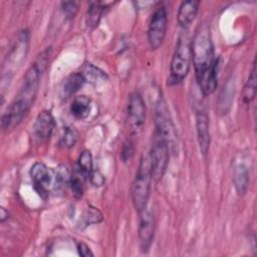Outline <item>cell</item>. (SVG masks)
Returning <instances> with one entry per match:
<instances>
[{"mask_svg":"<svg viewBox=\"0 0 257 257\" xmlns=\"http://www.w3.org/2000/svg\"><path fill=\"white\" fill-rule=\"evenodd\" d=\"M50 55H51V47H47L41 53L38 54L35 61L33 62V65L40 71L41 74L44 73V71L48 66Z\"/></svg>","mask_w":257,"mask_h":257,"instance_id":"cell-24","label":"cell"},{"mask_svg":"<svg viewBox=\"0 0 257 257\" xmlns=\"http://www.w3.org/2000/svg\"><path fill=\"white\" fill-rule=\"evenodd\" d=\"M40 71L32 64L24 76V82L10 105L1 117V126L4 131L17 126L34 103L41 77Z\"/></svg>","mask_w":257,"mask_h":257,"instance_id":"cell-2","label":"cell"},{"mask_svg":"<svg viewBox=\"0 0 257 257\" xmlns=\"http://www.w3.org/2000/svg\"><path fill=\"white\" fill-rule=\"evenodd\" d=\"M134 155V145L131 141H126L124 144H123V147H122V150H121V159L123 162H127L132 159Z\"/></svg>","mask_w":257,"mask_h":257,"instance_id":"cell-27","label":"cell"},{"mask_svg":"<svg viewBox=\"0 0 257 257\" xmlns=\"http://www.w3.org/2000/svg\"><path fill=\"white\" fill-rule=\"evenodd\" d=\"M55 127L53 115L48 110H43L38 113L34 122V135L40 142L47 141Z\"/></svg>","mask_w":257,"mask_h":257,"instance_id":"cell-12","label":"cell"},{"mask_svg":"<svg viewBox=\"0 0 257 257\" xmlns=\"http://www.w3.org/2000/svg\"><path fill=\"white\" fill-rule=\"evenodd\" d=\"M77 141V133L74 127L66 126L64 128V134L62 137V144L66 148H72Z\"/></svg>","mask_w":257,"mask_h":257,"instance_id":"cell-25","label":"cell"},{"mask_svg":"<svg viewBox=\"0 0 257 257\" xmlns=\"http://www.w3.org/2000/svg\"><path fill=\"white\" fill-rule=\"evenodd\" d=\"M84 82H85V79L80 72L70 74L68 77L65 78V80L63 81L60 87V91H59L60 98L64 100L69 98L82 87Z\"/></svg>","mask_w":257,"mask_h":257,"instance_id":"cell-14","label":"cell"},{"mask_svg":"<svg viewBox=\"0 0 257 257\" xmlns=\"http://www.w3.org/2000/svg\"><path fill=\"white\" fill-rule=\"evenodd\" d=\"M54 174V189L57 191L63 190L66 185H69L70 175L67 168L63 165L58 166L55 170H53Z\"/></svg>","mask_w":257,"mask_h":257,"instance_id":"cell-20","label":"cell"},{"mask_svg":"<svg viewBox=\"0 0 257 257\" xmlns=\"http://www.w3.org/2000/svg\"><path fill=\"white\" fill-rule=\"evenodd\" d=\"M191 58L203 95L212 94L218 85L219 59L215 57L214 45L208 28H201L196 33L191 44Z\"/></svg>","mask_w":257,"mask_h":257,"instance_id":"cell-1","label":"cell"},{"mask_svg":"<svg viewBox=\"0 0 257 257\" xmlns=\"http://www.w3.org/2000/svg\"><path fill=\"white\" fill-rule=\"evenodd\" d=\"M76 249L78 251V254L82 257H89V256H93V253L90 251L89 247L83 243V242H78L76 245Z\"/></svg>","mask_w":257,"mask_h":257,"instance_id":"cell-29","label":"cell"},{"mask_svg":"<svg viewBox=\"0 0 257 257\" xmlns=\"http://www.w3.org/2000/svg\"><path fill=\"white\" fill-rule=\"evenodd\" d=\"M199 6L200 2L197 0L183 1L179 7L177 14L178 23L183 27L190 25L197 16Z\"/></svg>","mask_w":257,"mask_h":257,"instance_id":"cell-13","label":"cell"},{"mask_svg":"<svg viewBox=\"0 0 257 257\" xmlns=\"http://www.w3.org/2000/svg\"><path fill=\"white\" fill-rule=\"evenodd\" d=\"M93 167V162H92V156L91 153L87 150L83 151L79 158H78V169L83 175V177H89Z\"/></svg>","mask_w":257,"mask_h":257,"instance_id":"cell-21","label":"cell"},{"mask_svg":"<svg viewBox=\"0 0 257 257\" xmlns=\"http://www.w3.org/2000/svg\"><path fill=\"white\" fill-rule=\"evenodd\" d=\"M140 226H139V240L140 246L143 252H148L153 239L155 232V219L154 215L147 208L140 213Z\"/></svg>","mask_w":257,"mask_h":257,"instance_id":"cell-10","label":"cell"},{"mask_svg":"<svg viewBox=\"0 0 257 257\" xmlns=\"http://www.w3.org/2000/svg\"><path fill=\"white\" fill-rule=\"evenodd\" d=\"M233 181L237 194L239 196L245 195L249 186V173L245 166L239 165L236 167L234 171Z\"/></svg>","mask_w":257,"mask_h":257,"instance_id":"cell-17","label":"cell"},{"mask_svg":"<svg viewBox=\"0 0 257 257\" xmlns=\"http://www.w3.org/2000/svg\"><path fill=\"white\" fill-rule=\"evenodd\" d=\"M8 212L4 209V208H1L0 209V221L3 223L6 219H8Z\"/></svg>","mask_w":257,"mask_h":257,"instance_id":"cell-30","label":"cell"},{"mask_svg":"<svg viewBox=\"0 0 257 257\" xmlns=\"http://www.w3.org/2000/svg\"><path fill=\"white\" fill-rule=\"evenodd\" d=\"M168 27V13L165 6H159L152 14L149 29L148 40L152 49H158L163 44Z\"/></svg>","mask_w":257,"mask_h":257,"instance_id":"cell-7","label":"cell"},{"mask_svg":"<svg viewBox=\"0 0 257 257\" xmlns=\"http://www.w3.org/2000/svg\"><path fill=\"white\" fill-rule=\"evenodd\" d=\"M170 150L167 143L156 133L154 134L153 145L149 155L151 162L152 177L156 182L162 180L169 164Z\"/></svg>","mask_w":257,"mask_h":257,"instance_id":"cell-6","label":"cell"},{"mask_svg":"<svg viewBox=\"0 0 257 257\" xmlns=\"http://www.w3.org/2000/svg\"><path fill=\"white\" fill-rule=\"evenodd\" d=\"M103 10H104V7L101 2H99V1L91 2L89 5V8L87 10V14H86L87 26H89L91 28L96 27L100 21Z\"/></svg>","mask_w":257,"mask_h":257,"instance_id":"cell-18","label":"cell"},{"mask_svg":"<svg viewBox=\"0 0 257 257\" xmlns=\"http://www.w3.org/2000/svg\"><path fill=\"white\" fill-rule=\"evenodd\" d=\"M70 112L75 118H86L90 112V99L85 95L75 96L70 104Z\"/></svg>","mask_w":257,"mask_h":257,"instance_id":"cell-16","label":"cell"},{"mask_svg":"<svg viewBox=\"0 0 257 257\" xmlns=\"http://www.w3.org/2000/svg\"><path fill=\"white\" fill-rule=\"evenodd\" d=\"M82 176L83 175L79 171V173L72 174L70 177V181H69V187L71 189V192H72L73 196L77 199L81 198L83 195V181L81 178Z\"/></svg>","mask_w":257,"mask_h":257,"instance_id":"cell-23","label":"cell"},{"mask_svg":"<svg viewBox=\"0 0 257 257\" xmlns=\"http://www.w3.org/2000/svg\"><path fill=\"white\" fill-rule=\"evenodd\" d=\"M146 121V104L139 92H133L128 97L126 108V123L132 134L142 132Z\"/></svg>","mask_w":257,"mask_h":257,"instance_id":"cell-8","label":"cell"},{"mask_svg":"<svg viewBox=\"0 0 257 257\" xmlns=\"http://www.w3.org/2000/svg\"><path fill=\"white\" fill-rule=\"evenodd\" d=\"M88 178L94 187H101L105 182L104 176L99 171H92Z\"/></svg>","mask_w":257,"mask_h":257,"instance_id":"cell-28","label":"cell"},{"mask_svg":"<svg viewBox=\"0 0 257 257\" xmlns=\"http://www.w3.org/2000/svg\"><path fill=\"white\" fill-rule=\"evenodd\" d=\"M196 128H197V138L202 155L206 156L210 149L211 137H210V126H209V117L206 111L200 110L196 114Z\"/></svg>","mask_w":257,"mask_h":257,"instance_id":"cell-11","label":"cell"},{"mask_svg":"<svg viewBox=\"0 0 257 257\" xmlns=\"http://www.w3.org/2000/svg\"><path fill=\"white\" fill-rule=\"evenodd\" d=\"M155 133L160 136L168 145L170 152H178V136L172 120L170 110L164 101L160 98L156 107V131Z\"/></svg>","mask_w":257,"mask_h":257,"instance_id":"cell-4","label":"cell"},{"mask_svg":"<svg viewBox=\"0 0 257 257\" xmlns=\"http://www.w3.org/2000/svg\"><path fill=\"white\" fill-rule=\"evenodd\" d=\"M256 88H257V76H256V61L254 60L252 69L249 73L248 79L243 87L242 90V103L245 106H249L256 95Z\"/></svg>","mask_w":257,"mask_h":257,"instance_id":"cell-15","label":"cell"},{"mask_svg":"<svg viewBox=\"0 0 257 257\" xmlns=\"http://www.w3.org/2000/svg\"><path fill=\"white\" fill-rule=\"evenodd\" d=\"M78 5L79 3L76 1H64L61 2V9L66 16V18L71 19L75 16V14L78 11Z\"/></svg>","mask_w":257,"mask_h":257,"instance_id":"cell-26","label":"cell"},{"mask_svg":"<svg viewBox=\"0 0 257 257\" xmlns=\"http://www.w3.org/2000/svg\"><path fill=\"white\" fill-rule=\"evenodd\" d=\"M102 221V214L94 207H87L82 215V223L85 226L97 224Z\"/></svg>","mask_w":257,"mask_h":257,"instance_id":"cell-22","label":"cell"},{"mask_svg":"<svg viewBox=\"0 0 257 257\" xmlns=\"http://www.w3.org/2000/svg\"><path fill=\"white\" fill-rule=\"evenodd\" d=\"M80 73L83 75L85 81H89L91 83L102 82L105 81V79L107 78L106 74L103 71H101L100 69H98L90 63L86 64L83 68V71Z\"/></svg>","mask_w":257,"mask_h":257,"instance_id":"cell-19","label":"cell"},{"mask_svg":"<svg viewBox=\"0 0 257 257\" xmlns=\"http://www.w3.org/2000/svg\"><path fill=\"white\" fill-rule=\"evenodd\" d=\"M30 176L37 193L45 199L48 196L49 188L54 183L53 171L47 168L43 163L36 162L30 169Z\"/></svg>","mask_w":257,"mask_h":257,"instance_id":"cell-9","label":"cell"},{"mask_svg":"<svg viewBox=\"0 0 257 257\" xmlns=\"http://www.w3.org/2000/svg\"><path fill=\"white\" fill-rule=\"evenodd\" d=\"M152 170L149 156H143L140 162L135 181L133 183V203L136 210L141 213L147 208L152 184Z\"/></svg>","mask_w":257,"mask_h":257,"instance_id":"cell-3","label":"cell"},{"mask_svg":"<svg viewBox=\"0 0 257 257\" xmlns=\"http://www.w3.org/2000/svg\"><path fill=\"white\" fill-rule=\"evenodd\" d=\"M191 65V45L181 39L171 60L169 84L180 83L188 74Z\"/></svg>","mask_w":257,"mask_h":257,"instance_id":"cell-5","label":"cell"}]
</instances>
